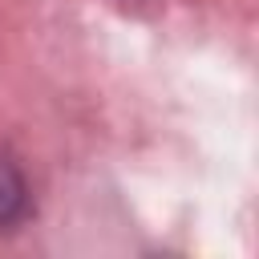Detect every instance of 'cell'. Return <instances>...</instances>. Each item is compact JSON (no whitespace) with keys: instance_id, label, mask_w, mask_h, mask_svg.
Listing matches in <instances>:
<instances>
[{"instance_id":"cell-1","label":"cell","mask_w":259,"mask_h":259,"mask_svg":"<svg viewBox=\"0 0 259 259\" xmlns=\"http://www.w3.org/2000/svg\"><path fill=\"white\" fill-rule=\"evenodd\" d=\"M28 219V182L20 174V166L0 150V227H16Z\"/></svg>"}]
</instances>
